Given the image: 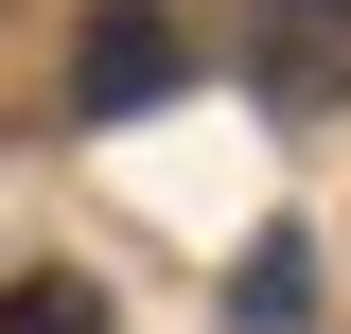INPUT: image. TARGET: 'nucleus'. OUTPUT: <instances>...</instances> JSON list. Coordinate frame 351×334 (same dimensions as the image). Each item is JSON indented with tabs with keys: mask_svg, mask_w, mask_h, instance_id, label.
<instances>
[{
	"mask_svg": "<svg viewBox=\"0 0 351 334\" xmlns=\"http://www.w3.org/2000/svg\"><path fill=\"white\" fill-rule=\"evenodd\" d=\"M228 53H246L263 106H351V0H228Z\"/></svg>",
	"mask_w": 351,
	"mask_h": 334,
	"instance_id": "1",
	"label": "nucleus"
},
{
	"mask_svg": "<svg viewBox=\"0 0 351 334\" xmlns=\"http://www.w3.org/2000/svg\"><path fill=\"white\" fill-rule=\"evenodd\" d=\"M176 71H193V36H176L158 0H106V18H88V53H71V88H88V106H158Z\"/></svg>",
	"mask_w": 351,
	"mask_h": 334,
	"instance_id": "2",
	"label": "nucleus"
},
{
	"mask_svg": "<svg viewBox=\"0 0 351 334\" xmlns=\"http://www.w3.org/2000/svg\"><path fill=\"white\" fill-rule=\"evenodd\" d=\"M299 299H316V247H299V229H263L246 282H228V317H246V334H299Z\"/></svg>",
	"mask_w": 351,
	"mask_h": 334,
	"instance_id": "3",
	"label": "nucleus"
},
{
	"mask_svg": "<svg viewBox=\"0 0 351 334\" xmlns=\"http://www.w3.org/2000/svg\"><path fill=\"white\" fill-rule=\"evenodd\" d=\"M0 334H106V282L36 264V282H0Z\"/></svg>",
	"mask_w": 351,
	"mask_h": 334,
	"instance_id": "4",
	"label": "nucleus"
}]
</instances>
